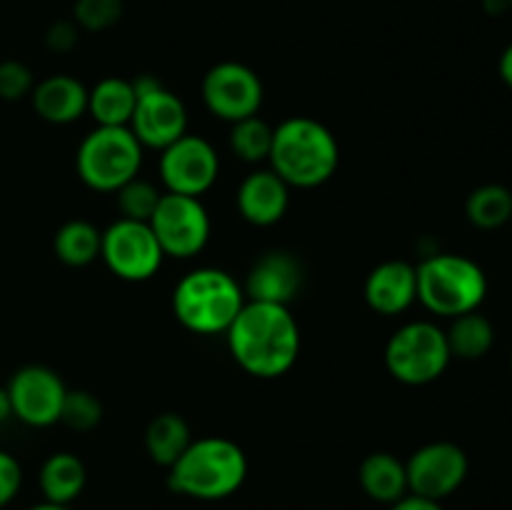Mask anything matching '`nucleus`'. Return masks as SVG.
<instances>
[{"label":"nucleus","mask_w":512,"mask_h":510,"mask_svg":"<svg viewBox=\"0 0 512 510\" xmlns=\"http://www.w3.org/2000/svg\"><path fill=\"white\" fill-rule=\"evenodd\" d=\"M225 338L240 370L260 380L285 375L300 355V325L290 305L245 300Z\"/></svg>","instance_id":"nucleus-1"},{"label":"nucleus","mask_w":512,"mask_h":510,"mask_svg":"<svg viewBox=\"0 0 512 510\" xmlns=\"http://www.w3.org/2000/svg\"><path fill=\"white\" fill-rule=\"evenodd\" d=\"M268 163L290 188H320L338 173V138L320 120L310 115H293L273 128Z\"/></svg>","instance_id":"nucleus-2"},{"label":"nucleus","mask_w":512,"mask_h":510,"mask_svg":"<svg viewBox=\"0 0 512 510\" xmlns=\"http://www.w3.org/2000/svg\"><path fill=\"white\" fill-rule=\"evenodd\" d=\"M248 478V455L223 435L193 438L168 468V488L193 500H223L238 493Z\"/></svg>","instance_id":"nucleus-3"},{"label":"nucleus","mask_w":512,"mask_h":510,"mask_svg":"<svg viewBox=\"0 0 512 510\" xmlns=\"http://www.w3.org/2000/svg\"><path fill=\"white\" fill-rule=\"evenodd\" d=\"M243 305V283L213 265L190 270L173 288L175 320L195 335H225Z\"/></svg>","instance_id":"nucleus-4"},{"label":"nucleus","mask_w":512,"mask_h":510,"mask_svg":"<svg viewBox=\"0 0 512 510\" xmlns=\"http://www.w3.org/2000/svg\"><path fill=\"white\" fill-rule=\"evenodd\" d=\"M418 303L440 318L480 310L488 295V275L468 255L433 253L415 268Z\"/></svg>","instance_id":"nucleus-5"},{"label":"nucleus","mask_w":512,"mask_h":510,"mask_svg":"<svg viewBox=\"0 0 512 510\" xmlns=\"http://www.w3.org/2000/svg\"><path fill=\"white\" fill-rule=\"evenodd\" d=\"M145 148L130 128L98 125L90 130L75 153L78 178L95 193H115L128 180L138 178Z\"/></svg>","instance_id":"nucleus-6"},{"label":"nucleus","mask_w":512,"mask_h":510,"mask_svg":"<svg viewBox=\"0 0 512 510\" xmlns=\"http://www.w3.org/2000/svg\"><path fill=\"white\" fill-rule=\"evenodd\" d=\"M383 358L398 383L420 388L435 383L448 370L453 355L440 325L433 320H410L390 335Z\"/></svg>","instance_id":"nucleus-7"},{"label":"nucleus","mask_w":512,"mask_h":510,"mask_svg":"<svg viewBox=\"0 0 512 510\" xmlns=\"http://www.w3.org/2000/svg\"><path fill=\"white\" fill-rule=\"evenodd\" d=\"M148 225L153 228L165 258L190 260L205 250L213 233L210 213L193 195L163 193Z\"/></svg>","instance_id":"nucleus-8"},{"label":"nucleus","mask_w":512,"mask_h":510,"mask_svg":"<svg viewBox=\"0 0 512 510\" xmlns=\"http://www.w3.org/2000/svg\"><path fill=\"white\" fill-rule=\"evenodd\" d=\"M100 258L115 278L145 283L158 273L165 253L148 223L118 218L100 235Z\"/></svg>","instance_id":"nucleus-9"},{"label":"nucleus","mask_w":512,"mask_h":510,"mask_svg":"<svg viewBox=\"0 0 512 510\" xmlns=\"http://www.w3.org/2000/svg\"><path fill=\"white\" fill-rule=\"evenodd\" d=\"M200 95L210 115L225 123L258 115L263 108L265 88L260 75L250 65L238 60H223L215 63L200 83Z\"/></svg>","instance_id":"nucleus-10"},{"label":"nucleus","mask_w":512,"mask_h":510,"mask_svg":"<svg viewBox=\"0 0 512 510\" xmlns=\"http://www.w3.org/2000/svg\"><path fill=\"white\" fill-rule=\"evenodd\" d=\"M158 173L165 193L203 198L220 175L218 150L203 135L185 133L173 145L160 150Z\"/></svg>","instance_id":"nucleus-11"},{"label":"nucleus","mask_w":512,"mask_h":510,"mask_svg":"<svg viewBox=\"0 0 512 510\" xmlns=\"http://www.w3.org/2000/svg\"><path fill=\"white\" fill-rule=\"evenodd\" d=\"M470 473L468 453L450 440L425 443L405 460L408 493L430 500H445L460 490Z\"/></svg>","instance_id":"nucleus-12"},{"label":"nucleus","mask_w":512,"mask_h":510,"mask_svg":"<svg viewBox=\"0 0 512 510\" xmlns=\"http://www.w3.org/2000/svg\"><path fill=\"white\" fill-rule=\"evenodd\" d=\"M13 405V418L30 428H50L60 423V410L68 388L48 365H23L5 385Z\"/></svg>","instance_id":"nucleus-13"},{"label":"nucleus","mask_w":512,"mask_h":510,"mask_svg":"<svg viewBox=\"0 0 512 510\" xmlns=\"http://www.w3.org/2000/svg\"><path fill=\"white\" fill-rule=\"evenodd\" d=\"M128 128L143 148L163 150L188 133V108L178 93L163 85L140 95Z\"/></svg>","instance_id":"nucleus-14"},{"label":"nucleus","mask_w":512,"mask_h":510,"mask_svg":"<svg viewBox=\"0 0 512 510\" xmlns=\"http://www.w3.org/2000/svg\"><path fill=\"white\" fill-rule=\"evenodd\" d=\"M305 283V268L288 250H270L260 255L245 275V300L290 305Z\"/></svg>","instance_id":"nucleus-15"},{"label":"nucleus","mask_w":512,"mask_h":510,"mask_svg":"<svg viewBox=\"0 0 512 510\" xmlns=\"http://www.w3.org/2000/svg\"><path fill=\"white\" fill-rule=\"evenodd\" d=\"M365 303L373 313L395 318L418 300V275L408 260H383L368 273L363 285Z\"/></svg>","instance_id":"nucleus-16"},{"label":"nucleus","mask_w":512,"mask_h":510,"mask_svg":"<svg viewBox=\"0 0 512 510\" xmlns=\"http://www.w3.org/2000/svg\"><path fill=\"white\" fill-rule=\"evenodd\" d=\"M290 185L273 168H258L240 183L235 203L245 223L255 228H270L280 223L290 208Z\"/></svg>","instance_id":"nucleus-17"},{"label":"nucleus","mask_w":512,"mask_h":510,"mask_svg":"<svg viewBox=\"0 0 512 510\" xmlns=\"http://www.w3.org/2000/svg\"><path fill=\"white\" fill-rule=\"evenodd\" d=\"M30 103L45 123L70 125L88 113V88L75 75L55 73L35 83Z\"/></svg>","instance_id":"nucleus-18"},{"label":"nucleus","mask_w":512,"mask_h":510,"mask_svg":"<svg viewBox=\"0 0 512 510\" xmlns=\"http://www.w3.org/2000/svg\"><path fill=\"white\" fill-rule=\"evenodd\" d=\"M358 480L363 493L375 503L393 505L403 495H408V475H405V460L388 450L370 453L360 463Z\"/></svg>","instance_id":"nucleus-19"},{"label":"nucleus","mask_w":512,"mask_h":510,"mask_svg":"<svg viewBox=\"0 0 512 510\" xmlns=\"http://www.w3.org/2000/svg\"><path fill=\"white\" fill-rule=\"evenodd\" d=\"M38 483L40 493L48 503L70 505L85 490L88 470H85V463L78 455L60 450V453L48 455L45 463L40 465Z\"/></svg>","instance_id":"nucleus-20"},{"label":"nucleus","mask_w":512,"mask_h":510,"mask_svg":"<svg viewBox=\"0 0 512 510\" xmlns=\"http://www.w3.org/2000/svg\"><path fill=\"white\" fill-rule=\"evenodd\" d=\"M138 98L128 78L108 75L88 90V115L98 125L108 128H128Z\"/></svg>","instance_id":"nucleus-21"},{"label":"nucleus","mask_w":512,"mask_h":510,"mask_svg":"<svg viewBox=\"0 0 512 510\" xmlns=\"http://www.w3.org/2000/svg\"><path fill=\"white\" fill-rule=\"evenodd\" d=\"M145 453L160 468H170L180 455L193 443V433L183 415L160 413L148 423L143 435Z\"/></svg>","instance_id":"nucleus-22"},{"label":"nucleus","mask_w":512,"mask_h":510,"mask_svg":"<svg viewBox=\"0 0 512 510\" xmlns=\"http://www.w3.org/2000/svg\"><path fill=\"white\" fill-rule=\"evenodd\" d=\"M450 355L460 360H480L493 350L495 328L480 310L450 318V328L445 330Z\"/></svg>","instance_id":"nucleus-23"},{"label":"nucleus","mask_w":512,"mask_h":510,"mask_svg":"<svg viewBox=\"0 0 512 510\" xmlns=\"http://www.w3.org/2000/svg\"><path fill=\"white\" fill-rule=\"evenodd\" d=\"M100 235L103 230L95 228L90 220H68L55 230V258L68 268H85V265L95 263L100 258Z\"/></svg>","instance_id":"nucleus-24"},{"label":"nucleus","mask_w":512,"mask_h":510,"mask_svg":"<svg viewBox=\"0 0 512 510\" xmlns=\"http://www.w3.org/2000/svg\"><path fill=\"white\" fill-rule=\"evenodd\" d=\"M465 218L480 230H498L512 220V190L500 183L478 185L465 200Z\"/></svg>","instance_id":"nucleus-25"},{"label":"nucleus","mask_w":512,"mask_h":510,"mask_svg":"<svg viewBox=\"0 0 512 510\" xmlns=\"http://www.w3.org/2000/svg\"><path fill=\"white\" fill-rule=\"evenodd\" d=\"M228 143L230 150L243 163H265L270 158V148H273V125L260 118V115H250V118L238 120V123H230Z\"/></svg>","instance_id":"nucleus-26"},{"label":"nucleus","mask_w":512,"mask_h":510,"mask_svg":"<svg viewBox=\"0 0 512 510\" xmlns=\"http://www.w3.org/2000/svg\"><path fill=\"white\" fill-rule=\"evenodd\" d=\"M160 195L163 190L155 183L145 178H133L123 185V188L115 190V200H118L120 218L125 220H140V223H148L150 215L155 213L160 203Z\"/></svg>","instance_id":"nucleus-27"},{"label":"nucleus","mask_w":512,"mask_h":510,"mask_svg":"<svg viewBox=\"0 0 512 510\" xmlns=\"http://www.w3.org/2000/svg\"><path fill=\"white\" fill-rule=\"evenodd\" d=\"M60 423L68 425L75 433H88L103 423V403L95 393L85 388H75L65 393L63 410H60Z\"/></svg>","instance_id":"nucleus-28"},{"label":"nucleus","mask_w":512,"mask_h":510,"mask_svg":"<svg viewBox=\"0 0 512 510\" xmlns=\"http://www.w3.org/2000/svg\"><path fill=\"white\" fill-rule=\"evenodd\" d=\"M125 0H75L73 20L80 30L103 33L123 18Z\"/></svg>","instance_id":"nucleus-29"},{"label":"nucleus","mask_w":512,"mask_h":510,"mask_svg":"<svg viewBox=\"0 0 512 510\" xmlns=\"http://www.w3.org/2000/svg\"><path fill=\"white\" fill-rule=\"evenodd\" d=\"M35 88V75L20 60H3L0 63V100L5 103H18V100L30 98Z\"/></svg>","instance_id":"nucleus-30"},{"label":"nucleus","mask_w":512,"mask_h":510,"mask_svg":"<svg viewBox=\"0 0 512 510\" xmlns=\"http://www.w3.org/2000/svg\"><path fill=\"white\" fill-rule=\"evenodd\" d=\"M23 485V468L8 450H0V508L13 503Z\"/></svg>","instance_id":"nucleus-31"},{"label":"nucleus","mask_w":512,"mask_h":510,"mask_svg":"<svg viewBox=\"0 0 512 510\" xmlns=\"http://www.w3.org/2000/svg\"><path fill=\"white\" fill-rule=\"evenodd\" d=\"M78 40L80 28L75 25V20H55L45 30V48L53 50V53H70L78 45Z\"/></svg>","instance_id":"nucleus-32"},{"label":"nucleus","mask_w":512,"mask_h":510,"mask_svg":"<svg viewBox=\"0 0 512 510\" xmlns=\"http://www.w3.org/2000/svg\"><path fill=\"white\" fill-rule=\"evenodd\" d=\"M390 510H443V505L438 500H430V498H420V495H403L400 500H395L390 505Z\"/></svg>","instance_id":"nucleus-33"},{"label":"nucleus","mask_w":512,"mask_h":510,"mask_svg":"<svg viewBox=\"0 0 512 510\" xmlns=\"http://www.w3.org/2000/svg\"><path fill=\"white\" fill-rule=\"evenodd\" d=\"M498 73H500V78H503V83L508 85V88H512V43L503 50V55H500Z\"/></svg>","instance_id":"nucleus-34"},{"label":"nucleus","mask_w":512,"mask_h":510,"mask_svg":"<svg viewBox=\"0 0 512 510\" xmlns=\"http://www.w3.org/2000/svg\"><path fill=\"white\" fill-rule=\"evenodd\" d=\"M483 8L490 15H503L505 10L512 8V0H483Z\"/></svg>","instance_id":"nucleus-35"},{"label":"nucleus","mask_w":512,"mask_h":510,"mask_svg":"<svg viewBox=\"0 0 512 510\" xmlns=\"http://www.w3.org/2000/svg\"><path fill=\"white\" fill-rule=\"evenodd\" d=\"M13 418V405H10V395L8 390L0 388V425L5 423V420Z\"/></svg>","instance_id":"nucleus-36"},{"label":"nucleus","mask_w":512,"mask_h":510,"mask_svg":"<svg viewBox=\"0 0 512 510\" xmlns=\"http://www.w3.org/2000/svg\"><path fill=\"white\" fill-rule=\"evenodd\" d=\"M28 510H70V508L68 505H55V503H48V500H43V503L33 505V508H28Z\"/></svg>","instance_id":"nucleus-37"},{"label":"nucleus","mask_w":512,"mask_h":510,"mask_svg":"<svg viewBox=\"0 0 512 510\" xmlns=\"http://www.w3.org/2000/svg\"><path fill=\"white\" fill-rule=\"evenodd\" d=\"M510 370H512V355H510Z\"/></svg>","instance_id":"nucleus-38"},{"label":"nucleus","mask_w":512,"mask_h":510,"mask_svg":"<svg viewBox=\"0 0 512 510\" xmlns=\"http://www.w3.org/2000/svg\"><path fill=\"white\" fill-rule=\"evenodd\" d=\"M0 510H5V508H0Z\"/></svg>","instance_id":"nucleus-39"}]
</instances>
